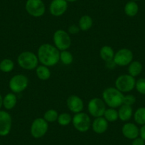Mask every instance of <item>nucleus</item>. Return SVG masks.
Wrapping results in <instances>:
<instances>
[{
    "label": "nucleus",
    "mask_w": 145,
    "mask_h": 145,
    "mask_svg": "<svg viewBox=\"0 0 145 145\" xmlns=\"http://www.w3.org/2000/svg\"><path fill=\"white\" fill-rule=\"evenodd\" d=\"M37 56L42 65L48 67L54 66L60 61V51L55 46L44 44L39 48Z\"/></svg>",
    "instance_id": "nucleus-1"
},
{
    "label": "nucleus",
    "mask_w": 145,
    "mask_h": 145,
    "mask_svg": "<svg viewBox=\"0 0 145 145\" xmlns=\"http://www.w3.org/2000/svg\"><path fill=\"white\" fill-rule=\"evenodd\" d=\"M124 95L116 88L110 87L105 89L103 93V100L108 107L118 108L123 105Z\"/></svg>",
    "instance_id": "nucleus-2"
},
{
    "label": "nucleus",
    "mask_w": 145,
    "mask_h": 145,
    "mask_svg": "<svg viewBox=\"0 0 145 145\" xmlns=\"http://www.w3.org/2000/svg\"><path fill=\"white\" fill-rule=\"evenodd\" d=\"M17 62L22 68L28 71L36 69L39 65V58L37 55L31 51H24L18 56Z\"/></svg>",
    "instance_id": "nucleus-3"
},
{
    "label": "nucleus",
    "mask_w": 145,
    "mask_h": 145,
    "mask_svg": "<svg viewBox=\"0 0 145 145\" xmlns=\"http://www.w3.org/2000/svg\"><path fill=\"white\" fill-rule=\"evenodd\" d=\"M53 41L54 46L60 51L68 50L71 45V39L69 33L62 29L56 31L53 36Z\"/></svg>",
    "instance_id": "nucleus-4"
},
{
    "label": "nucleus",
    "mask_w": 145,
    "mask_h": 145,
    "mask_svg": "<svg viewBox=\"0 0 145 145\" xmlns=\"http://www.w3.org/2000/svg\"><path fill=\"white\" fill-rule=\"evenodd\" d=\"M72 122L76 130L80 132H88L92 125L89 115L83 112L75 114L72 117Z\"/></svg>",
    "instance_id": "nucleus-5"
},
{
    "label": "nucleus",
    "mask_w": 145,
    "mask_h": 145,
    "mask_svg": "<svg viewBox=\"0 0 145 145\" xmlns=\"http://www.w3.org/2000/svg\"><path fill=\"white\" fill-rule=\"evenodd\" d=\"M115 88L123 93H129L135 88L136 80L134 77L129 74L120 76L115 80Z\"/></svg>",
    "instance_id": "nucleus-6"
},
{
    "label": "nucleus",
    "mask_w": 145,
    "mask_h": 145,
    "mask_svg": "<svg viewBox=\"0 0 145 145\" xmlns=\"http://www.w3.org/2000/svg\"><path fill=\"white\" fill-rule=\"evenodd\" d=\"M48 129V122L44 118H39L35 119L32 122L30 128L31 135L36 139L43 137Z\"/></svg>",
    "instance_id": "nucleus-7"
},
{
    "label": "nucleus",
    "mask_w": 145,
    "mask_h": 145,
    "mask_svg": "<svg viewBox=\"0 0 145 145\" xmlns=\"http://www.w3.org/2000/svg\"><path fill=\"white\" fill-rule=\"evenodd\" d=\"M27 13L33 17H41L46 12V7L42 0H27L25 5Z\"/></svg>",
    "instance_id": "nucleus-8"
},
{
    "label": "nucleus",
    "mask_w": 145,
    "mask_h": 145,
    "mask_svg": "<svg viewBox=\"0 0 145 145\" xmlns=\"http://www.w3.org/2000/svg\"><path fill=\"white\" fill-rule=\"evenodd\" d=\"M88 110L90 115L95 118L103 117L106 110V104L103 99L95 97L89 101L88 104Z\"/></svg>",
    "instance_id": "nucleus-9"
},
{
    "label": "nucleus",
    "mask_w": 145,
    "mask_h": 145,
    "mask_svg": "<svg viewBox=\"0 0 145 145\" xmlns=\"http://www.w3.org/2000/svg\"><path fill=\"white\" fill-rule=\"evenodd\" d=\"M29 86V80L24 75L17 74L14 76L9 82V87L12 93H20L24 91Z\"/></svg>",
    "instance_id": "nucleus-10"
},
{
    "label": "nucleus",
    "mask_w": 145,
    "mask_h": 145,
    "mask_svg": "<svg viewBox=\"0 0 145 145\" xmlns=\"http://www.w3.org/2000/svg\"><path fill=\"white\" fill-rule=\"evenodd\" d=\"M113 60L117 65L126 66L133 61V53L128 48H121L115 53Z\"/></svg>",
    "instance_id": "nucleus-11"
},
{
    "label": "nucleus",
    "mask_w": 145,
    "mask_h": 145,
    "mask_svg": "<svg viewBox=\"0 0 145 145\" xmlns=\"http://www.w3.org/2000/svg\"><path fill=\"white\" fill-rule=\"evenodd\" d=\"M12 119L9 112L0 110V136L8 135L12 129Z\"/></svg>",
    "instance_id": "nucleus-12"
},
{
    "label": "nucleus",
    "mask_w": 145,
    "mask_h": 145,
    "mask_svg": "<svg viewBox=\"0 0 145 145\" xmlns=\"http://www.w3.org/2000/svg\"><path fill=\"white\" fill-rule=\"evenodd\" d=\"M68 9L66 0H53L49 7V12L54 16H61L65 13Z\"/></svg>",
    "instance_id": "nucleus-13"
},
{
    "label": "nucleus",
    "mask_w": 145,
    "mask_h": 145,
    "mask_svg": "<svg viewBox=\"0 0 145 145\" xmlns=\"http://www.w3.org/2000/svg\"><path fill=\"white\" fill-rule=\"evenodd\" d=\"M66 104L69 110L75 114L81 112L84 108V103L83 100L76 95L69 96L67 99Z\"/></svg>",
    "instance_id": "nucleus-14"
},
{
    "label": "nucleus",
    "mask_w": 145,
    "mask_h": 145,
    "mask_svg": "<svg viewBox=\"0 0 145 145\" xmlns=\"http://www.w3.org/2000/svg\"><path fill=\"white\" fill-rule=\"evenodd\" d=\"M122 133L127 139L133 140L139 137V129L135 124L127 122L122 126Z\"/></svg>",
    "instance_id": "nucleus-15"
},
{
    "label": "nucleus",
    "mask_w": 145,
    "mask_h": 145,
    "mask_svg": "<svg viewBox=\"0 0 145 145\" xmlns=\"http://www.w3.org/2000/svg\"><path fill=\"white\" fill-rule=\"evenodd\" d=\"M93 132L97 134H103L107 130L108 128V122L104 117L96 118L93 120L91 125Z\"/></svg>",
    "instance_id": "nucleus-16"
},
{
    "label": "nucleus",
    "mask_w": 145,
    "mask_h": 145,
    "mask_svg": "<svg viewBox=\"0 0 145 145\" xmlns=\"http://www.w3.org/2000/svg\"><path fill=\"white\" fill-rule=\"evenodd\" d=\"M133 115V110L131 106L122 105L120 107L118 110V117L119 119L122 122H127L129 120Z\"/></svg>",
    "instance_id": "nucleus-17"
},
{
    "label": "nucleus",
    "mask_w": 145,
    "mask_h": 145,
    "mask_svg": "<svg viewBox=\"0 0 145 145\" xmlns=\"http://www.w3.org/2000/svg\"><path fill=\"white\" fill-rule=\"evenodd\" d=\"M17 103V97L14 93H7L3 97V106L7 110H12L16 106Z\"/></svg>",
    "instance_id": "nucleus-18"
},
{
    "label": "nucleus",
    "mask_w": 145,
    "mask_h": 145,
    "mask_svg": "<svg viewBox=\"0 0 145 145\" xmlns=\"http://www.w3.org/2000/svg\"><path fill=\"white\" fill-rule=\"evenodd\" d=\"M100 56L105 62L113 60L115 56V52L112 47L109 46H104L100 51Z\"/></svg>",
    "instance_id": "nucleus-19"
},
{
    "label": "nucleus",
    "mask_w": 145,
    "mask_h": 145,
    "mask_svg": "<svg viewBox=\"0 0 145 145\" xmlns=\"http://www.w3.org/2000/svg\"><path fill=\"white\" fill-rule=\"evenodd\" d=\"M36 74L40 80H47L51 77V71L48 66L44 65H38L36 68Z\"/></svg>",
    "instance_id": "nucleus-20"
},
{
    "label": "nucleus",
    "mask_w": 145,
    "mask_h": 145,
    "mask_svg": "<svg viewBox=\"0 0 145 145\" xmlns=\"http://www.w3.org/2000/svg\"><path fill=\"white\" fill-rule=\"evenodd\" d=\"M142 71V65L139 61H132L128 65V72L132 77L138 76Z\"/></svg>",
    "instance_id": "nucleus-21"
},
{
    "label": "nucleus",
    "mask_w": 145,
    "mask_h": 145,
    "mask_svg": "<svg viewBox=\"0 0 145 145\" xmlns=\"http://www.w3.org/2000/svg\"><path fill=\"white\" fill-rule=\"evenodd\" d=\"M124 11H125V13L127 16H129V17H133L137 14L138 11H139V7H138V5L136 3V2L130 1L125 5Z\"/></svg>",
    "instance_id": "nucleus-22"
},
{
    "label": "nucleus",
    "mask_w": 145,
    "mask_h": 145,
    "mask_svg": "<svg viewBox=\"0 0 145 145\" xmlns=\"http://www.w3.org/2000/svg\"><path fill=\"white\" fill-rule=\"evenodd\" d=\"M93 19L88 15H84L80 17V20H79L78 26L80 29L83 31L89 30L90 28L93 26Z\"/></svg>",
    "instance_id": "nucleus-23"
},
{
    "label": "nucleus",
    "mask_w": 145,
    "mask_h": 145,
    "mask_svg": "<svg viewBox=\"0 0 145 145\" xmlns=\"http://www.w3.org/2000/svg\"><path fill=\"white\" fill-rule=\"evenodd\" d=\"M103 117L105 118V120L107 122H115V121H117L119 119V117H118V111H117L115 108H111V107H110L108 109H106Z\"/></svg>",
    "instance_id": "nucleus-24"
},
{
    "label": "nucleus",
    "mask_w": 145,
    "mask_h": 145,
    "mask_svg": "<svg viewBox=\"0 0 145 145\" xmlns=\"http://www.w3.org/2000/svg\"><path fill=\"white\" fill-rule=\"evenodd\" d=\"M134 119L138 125H145V107H139L134 114Z\"/></svg>",
    "instance_id": "nucleus-25"
},
{
    "label": "nucleus",
    "mask_w": 145,
    "mask_h": 145,
    "mask_svg": "<svg viewBox=\"0 0 145 145\" xmlns=\"http://www.w3.org/2000/svg\"><path fill=\"white\" fill-rule=\"evenodd\" d=\"M14 63L9 58H5L0 62V71L4 72H9L13 71Z\"/></svg>",
    "instance_id": "nucleus-26"
},
{
    "label": "nucleus",
    "mask_w": 145,
    "mask_h": 145,
    "mask_svg": "<svg viewBox=\"0 0 145 145\" xmlns=\"http://www.w3.org/2000/svg\"><path fill=\"white\" fill-rule=\"evenodd\" d=\"M60 61L64 64V65H71L73 61V56L72 54L70 51H62L60 52Z\"/></svg>",
    "instance_id": "nucleus-27"
},
{
    "label": "nucleus",
    "mask_w": 145,
    "mask_h": 145,
    "mask_svg": "<svg viewBox=\"0 0 145 145\" xmlns=\"http://www.w3.org/2000/svg\"><path fill=\"white\" fill-rule=\"evenodd\" d=\"M58 118V113L56 110L50 109L48 110L44 115V119L47 122H54L57 121Z\"/></svg>",
    "instance_id": "nucleus-28"
},
{
    "label": "nucleus",
    "mask_w": 145,
    "mask_h": 145,
    "mask_svg": "<svg viewBox=\"0 0 145 145\" xmlns=\"http://www.w3.org/2000/svg\"><path fill=\"white\" fill-rule=\"evenodd\" d=\"M72 117L70 114L63 112V113H61V115H58L57 121L61 126H67L71 124V122H72Z\"/></svg>",
    "instance_id": "nucleus-29"
},
{
    "label": "nucleus",
    "mask_w": 145,
    "mask_h": 145,
    "mask_svg": "<svg viewBox=\"0 0 145 145\" xmlns=\"http://www.w3.org/2000/svg\"><path fill=\"white\" fill-rule=\"evenodd\" d=\"M135 88H136L138 93L142 95H145V78H139V80H137Z\"/></svg>",
    "instance_id": "nucleus-30"
},
{
    "label": "nucleus",
    "mask_w": 145,
    "mask_h": 145,
    "mask_svg": "<svg viewBox=\"0 0 145 145\" xmlns=\"http://www.w3.org/2000/svg\"><path fill=\"white\" fill-rule=\"evenodd\" d=\"M135 102H136V97L133 95H127L124 96L123 105L132 106L135 104Z\"/></svg>",
    "instance_id": "nucleus-31"
},
{
    "label": "nucleus",
    "mask_w": 145,
    "mask_h": 145,
    "mask_svg": "<svg viewBox=\"0 0 145 145\" xmlns=\"http://www.w3.org/2000/svg\"><path fill=\"white\" fill-rule=\"evenodd\" d=\"M80 28H79L78 26L76 24H72L71 25V26L68 27V33L70 34H72V35H75V34H77L80 31Z\"/></svg>",
    "instance_id": "nucleus-32"
},
{
    "label": "nucleus",
    "mask_w": 145,
    "mask_h": 145,
    "mask_svg": "<svg viewBox=\"0 0 145 145\" xmlns=\"http://www.w3.org/2000/svg\"><path fill=\"white\" fill-rule=\"evenodd\" d=\"M132 145H145V141L142 137H137L136 139H133Z\"/></svg>",
    "instance_id": "nucleus-33"
},
{
    "label": "nucleus",
    "mask_w": 145,
    "mask_h": 145,
    "mask_svg": "<svg viewBox=\"0 0 145 145\" xmlns=\"http://www.w3.org/2000/svg\"><path fill=\"white\" fill-rule=\"evenodd\" d=\"M105 65L107 68H109V69H113V68H115V66H116L117 65L115 63V61H114V60H112V61L105 62Z\"/></svg>",
    "instance_id": "nucleus-34"
},
{
    "label": "nucleus",
    "mask_w": 145,
    "mask_h": 145,
    "mask_svg": "<svg viewBox=\"0 0 145 145\" xmlns=\"http://www.w3.org/2000/svg\"><path fill=\"white\" fill-rule=\"evenodd\" d=\"M139 135L140 137H142L145 141V125H142L141 129H139Z\"/></svg>",
    "instance_id": "nucleus-35"
},
{
    "label": "nucleus",
    "mask_w": 145,
    "mask_h": 145,
    "mask_svg": "<svg viewBox=\"0 0 145 145\" xmlns=\"http://www.w3.org/2000/svg\"><path fill=\"white\" fill-rule=\"evenodd\" d=\"M2 106H3V97L0 95V109L2 108Z\"/></svg>",
    "instance_id": "nucleus-36"
},
{
    "label": "nucleus",
    "mask_w": 145,
    "mask_h": 145,
    "mask_svg": "<svg viewBox=\"0 0 145 145\" xmlns=\"http://www.w3.org/2000/svg\"><path fill=\"white\" fill-rule=\"evenodd\" d=\"M66 1L68 2H75L76 1H78V0H66Z\"/></svg>",
    "instance_id": "nucleus-37"
},
{
    "label": "nucleus",
    "mask_w": 145,
    "mask_h": 145,
    "mask_svg": "<svg viewBox=\"0 0 145 145\" xmlns=\"http://www.w3.org/2000/svg\"><path fill=\"white\" fill-rule=\"evenodd\" d=\"M132 1H135V2H136V1H138V0H132Z\"/></svg>",
    "instance_id": "nucleus-38"
}]
</instances>
